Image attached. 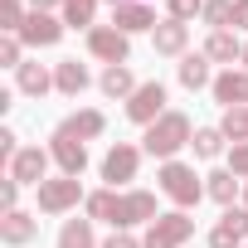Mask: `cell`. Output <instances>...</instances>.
Returning <instances> with one entry per match:
<instances>
[{
  "instance_id": "1",
  "label": "cell",
  "mask_w": 248,
  "mask_h": 248,
  "mask_svg": "<svg viewBox=\"0 0 248 248\" xmlns=\"http://www.w3.org/2000/svg\"><path fill=\"white\" fill-rule=\"evenodd\" d=\"M83 204H88V219H107L112 229H137L161 219L151 190H93Z\"/></svg>"
},
{
  "instance_id": "2",
  "label": "cell",
  "mask_w": 248,
  "mask_h": 248,
  "mask_svg": "<svg viewBox=\"0 0 248 248\" xmlns=\"http://www.w3.org/2000/svg\"><path fill=\"white\" fill-rule=\"evenodd\" d=\"M195 141V127H190V117L185 112H166L161 122H151L146 137H141V151L156 156V161H175L185 146Z\"/></svg>"
},
{
  "instance_id": "3",
  "label": "cell",
  "mask_w": 248,
  "mask_h": 248,
  "mask_svg": "<svg viewBox=\"0 0 248 248\" xmlns=\"http://www.w3.org/2000/svg\"><path fill=\"white\" fill-rule=\"evenodd\" d=\"M161 195L175 204V209H195L204 200V175H195V166L185 161H161Z\"/></svg>"
},
{
  "instance_id": "4",
  "label": "cell",
  "mask_w": 248,
  "mask_h": 248,
  "mask_svg": "<svg viewBox=\"0 0 248 248\" xmlns=\"http://www.w3.org/2000/svg\"><path fill=\"white\" fill-rule=\"evenodd\" d=\"M195 238V219H190V209H170V214H161L156 224H146V248H185Z\"/></svg>"
},
{
  "instance_id": "5",
  "label": "cell",
  "mask_w": 248,
  "mask_h": 248,
  "mask_svg": "<svg viewBox=\"0 0 248 248\" xmlns=\"http://www.w3.org/2000/svg\"><path fill=\"white\" fill-rule=\"evenodd\" d=\"M34 200H39V214H68V209H78L83 185H78V175H54L34 190Z\"/></svg>"
},
{
  "instance_id": "6",
  "label": "cell",
  "mask_w": 248,
  "mask_h": 248,
  "mask_svg": "<svg viewBox=\"0 0 248 248\" xmlns=\"http://www.w3.org/2000/svg\"><path fill=\"white\" fill-rule=\"evenodd\" d=\"M88 54L102 59L107 68H112V63H127V59H132V34H122L117 25H93V30H88Z\"/></svg>"
},
{
  "instance_id": "7",
  "label": "cell",
  "mask_w": 248,
  "mask_h": 248,
  "mask_svg": "<svg viewBox=\"0 0 248 248\" xmlns=\"http://www.w3.org/2000/svg\"><path fill=\"white\" fill-rule=\"evenodd\" d=\"M137 170H141V146H132V141H117V146L102 156V180H107V190L137 180Z\"/></svg>"
},
{
  "instance_id": "8",
  "label": "cell",
  "mask_w": 248,
  "mask_h": 248,
  "mask_svg": "<svg viewBox=\"0 0 248 248\" xmlns=\"http://www.w3.org/2000/svg\"><path fill=\"white\" fill-rule=\"evenodd\" d=\"M127 117L137 122V127H151V122H161L166 117V83H141L132 97H127Z\"/></svg>"
},
{
  "instance_id": "9",
  "label": "cell",
  "mask_w": 248,
  "mask_h": 248,
  "mask_svg": "<svg viewBox=\"0 0 248 248\" xmlns=\"http://www.w3.org/2000/svg\"><path fill=\"white\" fill-rule=\"evenodd\" d=\"M49 156L59 161L63 175H83V170H88V141L68 137L63 127H54V137H49Z\"/></svg>"
},
{
  "instance_id": "10",
  "label": "cell",
  "mask_w": 248,
  "mask_h": 248,
  "mask_svg": "<svg viewBox=\"0 0 248 248\" xmlns=\"http://www.w3.org/2000/svg\"><path fill=\"white\" fill-rule=\"evenodd\" d=\"M63 30H68V25H63L59 15H44V10H30V20L20 25V39H25L30 49H54V44L63 39Z\"/></svg>"
},
{
  "instance_id": "11",
  "label": "cell",
  "mask_w": 248,
  "mask_h": 248,
  "mask_svg": "<svg viewBox=\"0 0 248 248\" xmlns=\"http://www.w3.org/2000/svg\"><path fill=\"white\" fill-rule=\"evenodd\" d=\"M49 161H54V156H49L44 146H20V156L10 161V175H15L20 185H34V190H39V185L49 180Z\"/></svg>"
},
{
  "instance_id": "12",
  "label": "cell",
  "mask_w": 248,
  "mask_h": 248,
  "mask_svg": "<svg viewBox=\"0 0 248 248\" xmlns=\"http://www.w3.org/2000/svg\"><path fill=\"white\" fill-rule=\"evenodd\" d=\"M214 102L229 112V107H248V68H224L219 78H214Z\"/></svg>"
},
{
  "instance_id": "13",
  "label": "cell",
  "mask_w": 248,
  "mask_h": 248,
  "mask_svg": "<svg viewBox=\"0 0 248 248\" xmlns=\"http://www.w3.org/2000/svg\"><path fill=\"white\" fill-rule=\"evenodd\" d=\"M34 233H39V214H30V209L0 214V243H5V248H25Z\"/></svg>"
},
{
  "instance_id": "14",
  "label": "cell",
  "mask_w": 248,
  "mask_h": 248,
  "mask_svg": "<svg viewBox=\"0 0 248 248\" xmlns=\"http://www.w3.org/2000/svg\"><path fill=\"white\" fill-rule=\"evenodd\" d=\"M112 25L122 34H141V30H156L161 20H156V10L146 5V0H122V5L112 10Z\"/></svg>"
},
{
  "instance_id": "15",
  "label": "cell",
  "mask_w": 248,
  "mask_h": 248,
  "mask_svg": "<svg viewBox=\"0 0 248 248\" xmlns=\"http://www.w3.org/2000/svg\"><path fill=\"white\" fill-rule=\"evenodd\" d=\"M185 44H190V25H180V20H161L151 30V49L161 59H185Z\"/></svg>"
},
{
  "instance_id": "16",
  "label": "cell",
  "mask_w": 248,
  "mask_h": 248,
  "mask_svg": "<svg viewBox=\"0 0 248 248\" xmlns=\"http://www.w3.org/2000/svg\"><path fill=\"white\" fill-rule=\"evenodd\" d=\"M88 83H93L88 63H78V59H59V63H54V88H59L63 97H78V93H88Z\"/></svg>"
},
{
  "instance_id": "17",
  "label": "cell",
  "mask_w": 248,
  "mask_h": 248,
  "mask_svg": "<svg viewBox=\"0 0 248 248\" xmlns=\"http://www.w3.org/2000/svg\"><path fill=\"white\" fill-rule=\"evenodd\" d=\"M59 127H63L68 137H78V141H93V137H102V132H107V117H102L97 107H83V112H73V117H63Z\"/></svg>"
},
{
  "instance_id": "18",
  "label": "cell",
  "mask_w": 248,
  "mask_h": 248,
  "mask_svg": "<svg viewBox=\"0 0 248 248\" xmlns=\"http://www.w3.org/2000/svg\"><path fill=\"white\" fill-rule=\"evenodd\" d=\"M175 78H180V88H190V93L214 88V73H209V59H204V54H185V59L175 63Z\"/></svg>"
},
{
  "instance_id": "19",
  "label": "cell",
  "mask_w": 248,
  "mask_h": 248,
  "mask_svg": "<svg viewBox=\"0 0 248 248\" xmlns=\"http://www.w3.org/2000/svg\"><path fill=\"white\" fill-rule=\"evenodd\" d=\"M15 88H20L25 97H44V93L54 88V73H49L44 63H34V59H25V63L15 68Z\"/></svg>"
},
{
  "instance_id": "20",
  "label": "cell",
  "mask_w": 248,
  "mask_h": 248,
  "mask_svg": "<svg viewBox=\"0 0 248 248\" xmlns=\"http://www.w3.org/2000/svg\"><path fill=\"white\" fill-rule=\"evenodd\" d=\"M238 190H243V180H238V175H233L229 166H224V170H209V175H204V195H209L214 204H224V209H229V204L238 200Z\"/></svg>"
},
{
  "instance_id": "21",
  "label": "cell",
  "mask_w": 248,
  "mask_h": 248,
  "mask_svg": "<svg viewBox=\"0 0 248 248\" xmlns=\"http://www.w3.org/2000/svg\"><path fill=\"white\" fill-rule=\"evenodd\" d=\"M97 88H102L107 97H117V102H127V97H132V93H137L141 83L132 78V68H127V63H112V68H102V78H97Z\"/></svg>"
},
{
  "instance_id": "22",
  "label": "cell",
  "mask_w": 248,
  "mask_h": 248,
  "mask_svg": "<svg viewBox=\"0 0 248 248\" xmlns=\"http://www.w3.org/2000/svg\"><path fill=\"white\" fill-rule=\"evenodd\" d=\"M238 54H243V39H238L233 30H214V34L204 39V59H209V63H233Z\"/></svg>"
},
{
  "instance_id": "23",
  "label": "cell",
  "mask_w": 248,
  "mask_h": 248,
  "mask_svg": "<svg viewBox=\"0 0 248 248\" xmlns=\"http://www.w3.org/2000/svg\"><path fill=\"white\" fill-rule=\"evenodd\" d=\"M59 248H97L93 238V219H68L59 229Z\"/></svg>"
},
{
  "instance_id": "24",
  "label": "cell",
  "mask_w": 248,
  "mask_h": 248,
  "mask_svg": "<svg viewBox=\"0 0 248 248\" xmlns=\"http://www.w3.org/2000/svg\"><path fill=\"white\" fill-rule=\"evenodd\" d=\"M224 141H229V137H224L219 127H195V141H190V146H195L200 161H214V156L224 151Z\"/></svg>"
},
{
  "instance_id": "25",
  "label": "cell",
  "mask_w": 248,
  "mask_h": 248,
  "mask_svg": "<svg viewBox=\"0 0 248 248\" xmlns=\"http://www.w3.org/2000/svg\"><path fill=\"white\" fill-rule=\"evenodd\" d=\"M97 15V0H63V25L68 30H93Z\"/></svg>"
},
{
  "instance_id": "26",
  "label": "cell",
  "mask_w": 248,
  "mask_h": 248,
  "mask_svg": "<svg viewBox=\"0 0 248 248\" xmlns=\"http://www.w3.org/2000/svg\"><path fill=\"white\" fill-rule=\"evenodd\" d=\"M200 20L209 25V34H214V30H229V25H233V0H204Z\"/></svg>"
},
{
  "instance_id": "27",
  "label": "cell",
  "mask_w": 248,
  "mask_h": 248,
  "mask_svg": "<svg viewBox=\"0 0 248 248\" xmlns=\"http://www.w3.org/2000/svg\"><path fill=\"white\" fill-rule=\"evenodd\" d=\"M219 132L238 146V141H248V107H229L224 112V122H219Z\"/></svg>"
},
{
  "instance_id": "28",
  "label": "cell",
  "mask_w": 248,
  "mask_h": 248,
  "mask_svg": "<svg viewBox=\"0 0 248 248\" xmlns=\"http://www.w3.org/2000/svg\"><path fill=\"white\" fill-rule=\"evenodd\" d=\"M25 63V39L20 34H0V68H20Z\"/></svg>"
},
{
  "instance_id": "29",
  "label": "cell",
  "mask_w": 248,
  "mask_h": 248,
  "mask_svg": "<svg viewBox=\"0 0 248 248\" xmlns=\"http://www.w3.org/2000/svg\"><path fill=\"white\" fill-rule=\"evenodd\" d=\"M219 224H224L229 233H238V238L248 243V204H229V209L219 214Z\"/></svg>"
},
{
  "instance_id": "30",
  "label": "cell",
  "mask_w": 248,
  "mask_h": 248,
  "mask_svg": "<svg viewBox=\"0 0 248 248\" xmlns=\"http://www.w3.org/2000/svg\"><path fill=\"white\" fill-rule=\"evenodd\" d=\"M30 20V10H25V0H5V10H0V30L5 34H20V25Z\"/></svg>"
},
{
  "instance_id": "31",
  "label": "cell",
  "mask_w": 248,
  "mask_h": 248,
  "mask_svg": "<svg viewBox=\"0 0 248 248\" xmlns=\"http://www.w3.org/2000/svg\"><path fill=\"white\" fill-rule=\"evenodd\" d=\"M200 10H204V0H166V20H180V25H190Z\"/></svg>"
},
{
  "instance_id": "32",
  "label": "cell",
  "mask_w": 248,
  "mask_h": 248,
  "mask_svg": "<svg viewBox=\"0 0 248 248\" xmlns=\"http://www.w3.org/2000/svg\"><path fill=\"white\" fill-rule=\"evenodd\" d=\"M10 209H20V180L15 175L0 180V214H10Z\"/></svg>"
},
{
  "instance_id": "33",
  "label": "cell",
  "mask_w": 248,
  "mask_h": 248,
  "mask_svg": "<svg viewBox=\"0 0 248 248\" xmlns=\"http://www.w3.org/2000/svg\"><path fill=\"white\" fill-rule=\"evenodd\" d=\"M229 170H233V175L248 185V141H238V146L229 151Z\"/></svg>"
},
{
  "instance_id": "34",
  "label": "cell",
  "mask_w": 248,
  "mask_h": 248,
  "mask_svg": "<svg viewBox=\"0 0 248 248\" xmlns=\"http://www.w3.org/2000/svg\"><path fill=\"white\" fill-rule=\"evenodd\" d=\"M209 248H243V238H238V233H229L224 224H214V229H209Z\"/></svg>"
},
{
  "instance_id": "35",
  "label": "cell",
  "mask_w": 248,
  "mask_h": 248,
  "mask_svg": "<svg viewBox=\"0 0 248 248\" xmlns=\"http://www.w3.org/2000/svg\"><path fill=\"white\" fill-rule=\"evenodd\" d=\"M15 156H20V137H15L10 127H0V161H5V166H10Z\"/></svg>"
},
{
  "instance_id": "36",
  "label": "cell",
  "mask_w": 248,
  "mask_h": 248,
  "mask_svg": "<svg viewBox=\"0 0 248 248\" xmlns=\"http://www.w3.org/2000/svg\"><path fill=\"white\" fill-rule=\"evenodd\" d=\"M102 248H146V243H141V238H137L132 229H112V238H107Z\"/></svg>"
},
{
  "instance_id": "37",
  "label": "cell",
  "mask_w": 248,
  "mask_h": 248,
  "mask_svg": "<svg viewBox=\"0 0 248 248\" xmlns=\"http://www.w3.org/2000/svg\"><path fill=\"white\" fill-rule=\"evenodd\" d=\"M233 30H248V0H233Z\"/></svg>"
},
{
  "instance_id": "38",
  "label": "cell",
  "mask_w": 248,
  "mask_h": 248,
  "mask_svg": "<svg viewBox=\"0 0 248 248\" xmlns=\"http://www.w3.org/2000/svg\"><path fill=\"white\" fill-rule=\"evenodd\" d=\"M54 5H59V10H63V0H30V10H44V15H49V10H54Z\"/></svg>"
},
{
  "instance_id": "39",
  "label": "cell",
  "mask_w": 248,
  "mask_h": 248,
  "mask_svg": "<svg viewBox=\"0 0 248 248\" xmlns=\"http://www.w3.org/2000/svg\"><path fill=\"white\" fill-rule=\"evenodd\" d=\"M238 63H243V68H248V44H243V54H238Z\"/></svg>"
},
{
  "instance_id": "40",
  "label": "cell",
  "mask_w": 248,
  "mask_h": 248,
  "mask_svg": "<svg viewBox=\"0 0 248 248\" xmlns=\"http://www.w3.org/2000/svg\"><path fill=\"white\" fill-rule=\"evenodd\" d=\"M107 5H112V10H117V5H122V0H107Z\"/></svg>"
},
{
  "instance_id": "41",
  "label": "cell",
  "mask_w": 248,
  "mask_h": 248,
  "mask_svg": "<svg viewBox=\"0 0 248 248\" xmlns=\"http://www.w3.org/2000/svg\"><path fill=\"white\" fill-rule=\"evenodd\" d=\"M243 204H248V185H243Z\"/></svg>"
},
{
  "instance_id": "42",
  "label": "cell",
  "mask_w": 248,
  "mask_h": 248,
  "mask_svg": "<svg viewBox=\"0 0 248 248\" xmlns=\"http://www.w3.org/2000/svg\"><path fill=\"white\" fill-rule=\"evenodd\" d=\"M243 248H248V243H243Z\"/></svg>"
}]
</instances>
